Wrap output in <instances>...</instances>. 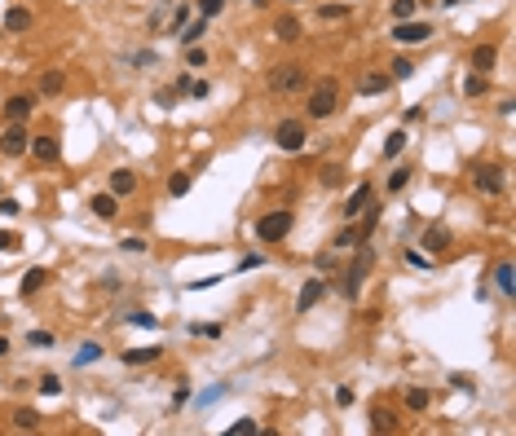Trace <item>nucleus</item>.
Masks as SVG:
<instances>
[{"mask_svg":"<svg viewBox=\"0 0 516 436\" xmlns=\"http://www.w3.org/2000/svg\"><path fill=\"white\" fill-rule=\"evenodd\" d=\"M305 106H309V120H331V115H336V106H340V84H336V79H318Z\"/></svg>","mask_w":516,"mask_h":436,"instance_id":"obj_2","label":"nucleus"},{"mask_svg":"<svg viewBox=\"0 0 516 436\" xmlns=\"http://www.w3.org/2000/svg\"><path fill=\"white\" fill-rule=\"evenodd\" d=\"M132 190H137V177H132L128 167H115V172H111V194L124 198V194H132Z\"/></svg>","mask_w":516,"mask_h":436,"instance_id":"obj_16","label":"nucleus"},{"mask_svg":"<svg viewBox=\"0 0 516 436\" xmlns=\"http://www.w3.org/2000/svg\"><path fill=\"white\" fill-rule=\"evenodd\" d=\"M44 282H49V269H27V274H23V282H18V291H23V295H36Z\"/></svg>","mask_w":516,"mask_h":436,"instance_id":"obj_19","label":"nucleus"},{"mask_svg":"<svg viewBox=\"0 0 516 436\" xmlns=\"http://www.w3.org/2000/svg\"><path fill=\"white\" fill-rule=\"evenodd\" d=\"M406 260H410V264H415V269H428V264H432V260H428V256H424V251H415V247H410V251H406Z\"/></svg>","mask_w":516,"mask_h":436,"instance_id":"obj_46","label":"nucleus"},{"mask_svg":"<svg viewBox=\"0 0 516 436\" xmlns=\"http://www.w3.org/2000/svg\"><path fill=\"white\" fill-rule=\"evenodd\" d=\"M27 27H31V9L27 5H13L5 13V31H27Z\"/></svg>","mask_w":516,"mask_h":436,"instance_id":"obj_18","label":"nucleus"},{"mask_svg":"<svg viewBox=\"0 0 516 436\" xmlns=\"http://www.w3.org/2000/svg\"><path fill=\"white\" fill-rule=\"evenodd\" d=\"M221 397H225V388H212V392L199 397V406H212V401H221Z\"/></svg>","mask_w":516,"mask_h":436,"instance_id":"obj_51","label":"nucleus"},{"mask_svg":"<svg viewBox=\"0 0 516 436\" xmlns=\"http://www.w3.org/2000/svg\"><path fill=\"white\" fill-rule=\"evenodd\" d=\"M155 357H159V348H128L124 366H146V361H155Z\"/></svg>","mask_w":516,"mask_h":436,"instance_id":"obj_27","label":"nucleus"},{"mask_svg":"<svg viewBox=\"0 0 516 436\" xmlns=\"http://www.w3.org/2000/svg\"><path fill=\"white\" fill-rule=\"evenodd\" d=\"M203 31H208V18L186 23V27H181V44H199V40H203Z\"/></svg>","mask_w":516,"mask_h":436,"instance_id":"obj_24","label":"nucleus"},{"mask_svg":"<svg viewBox=\"0 0 516 436\" xmlns=\"http://www.w3.org/2000/svg\"><path fill=\"white\" fill-rule=\"evenodd\" d=\"M389 84H393V75L371 71V75H362V79H358V93H362V97H375V93H389Z\"/></svg>","mask_w":516,"mask_h":436,"instance_id":"obj_13","label":"nucleus"},{"mask_svg":"<svg viewBox=\"0 0 516 436\" xmlns=\"http://www.w3.org/2000/svg\"><path fill=\"white\" fill-rule=\"evenodd\" d=\"M256 5H260V0H256Z\"/></svg>","mask_w":516,"mask_h":436,"instance_id":"obj_55","label":"nucleus"},{"mask_svg":"<svg viewBox=\"0 0 516 436\" xmlns=\"http://www.w3.org/2000/svg\"><path fill=\"white\" fill-rule=\"evenodd\" d=\"M410 172L415 167H393V177H389V194H402L410 186Z\"/></svg>","mask_w":516,"mask_h":436,"instance_id":"obj_30","label":"nucleus"},{"mask_svg":"<svg viewBox=\"0 0 516 436\" xmlns=\"http://www.w3.org/2000/svg\"><path fill=\"white\" fill-rule=\"evenodd\" d=\"M463 93H468V97H486V93H490V75L472 71V75H468V84H463Z\"/></svg>","mask_w":516,"mask_h":436,"instance_id":"obj_25","label":"nucleus"},{"mask_svg":"<svg viewBox=\"0 0 516 436\" xmlns=\"http://www.w3.org/2000/svg\"><path fill=\"white\" fill-rule=\"evenodd\" d=\"M322 291H327V282H322V278H309L305 287H301V295H296V313H309V309L322 300Z\"/></svg>","mask_w":516,"mask_h":436,"instance_id":"obj_11","label":"nucleus"},{"mask_svg":"<svg viewBox=\"0 0 516 436\" xmlns=\"http://www.w3.org/2000/svg\"><path fill=\"white\" fill-rule=\"evenodd\" d=\"M0 357H9V340H5V335H0Z\"/></svg>","mask_w":516,"mask_h":436,"instance_id":"obj_53","label":"nucleus"},{"mask_svg":"<svg viewBox=\"0 0 516 436\" xmlns=\"http://www.w3.org/2000/svg\"><path fill=\"white\" fill-rule=\"evenodd\" d=\"M155 102H159V106H172V102H177V89H159Z\"/></svg>","mask_w":516,"mask_h":436,"instance_id":"obj_49","label":"nucleus"},{"mask_svg":"<svg viewBox=\"0 0 516 436\" xmlns=\"http://www.w3.org/2000/svg\"><path fill=\"white\" fill-rule=\"evenodd\" d=\"M186 66H190V71H199V66H208V53H203V49H194V44H190V58H186Z\"/></svg>","mask_w":516,"mask_h":436,"instance_id":"obj_44","label":"nucleus"},{"mask_svg":"<svg viewBox=\"0 0 516 436\" xmlns=\"http://www.w3.org/2000/svg\"><path fill=\"white\" fill-rule=\"evenodd\" d=\"M393 40H397V44H428V40H432V27H428V23L402 18V23L393 27Z\"/></svg>","mask_w":516,"mask_h":436,"instance_id":"obj_7","label":"nucleus"},{"mask_svg":"<svg viewBox=\"0 0 516 436\" xmlns=\"http://www.w3.org/2000/svg\"><path fill=\"white\" fill-rule=\"evenodd\" d=\"M40 392H44V397H58V392H62V379H58V375H44V379H40Z\"/></svg>","mask_w":516,"mask_h":436,"instance_id":"obj_41","label":"nucleus"},{"mask_svg":"<svg viewBox=\"0 0 516 436\" xmlns=\"http://www.w3.org/2000/svg\"><path fill=\"white\" fill-rule=\"evenodd\" d=\"M128 322H137V326H146V331H155L159 322H155V313H146V309H132L128 313Z\"/></svg>","mask_w":516,"mask_h":436,"instance_id":"obj_39","label":"nucleus"},{"mask_svg":"<svg viewBox=\"0 0 516 436\" xmlns=\"http://www.w3.org/2000/svg\"><path fill=\"white\" fill-rule=\"evenodd\" d=\"M62 84H66V79H62V71H44V75H40V93H44V97H54V93H62Z\"/></svg>","mask_w":516,"mask_h":436,"instance_id":"obj_29","label":"nucleus"},{"mask_svg":"<svg viewBox=\"0 0 516 436\" xmlns=\"http://www.w3.org/2000/svg\"><path fill=\"white\" fill-rule=\"evenodd\" d=\"M402 120H406V124H420V120H424V106H406Z\"/></svg>","mask_w":516,"mask_h":436,"instance_id":"obj_50","label":"nucleus"},{"mask_svg":"<svg viewBox=\"0 0 516 436\" xmlns=\"http://www.w3.org/2000/svg\"><path fill=\"white\" fill-rule=\"evenodd\" d=\"M93 361H102V344H80L75 366H93Z\"/></svg>","mask_w":516,"mask_h":436,"instance_id":"obj_31","label":"nucleus"},{"mask_svg":"<svg viewBox=\"0 0 516 436\" xmlns=\"http://www.w3.org/2000/svg\"><path fill=\"white\" fill-rule=\"evenodd\" d=\"M305 141H309L305 120H282V124L274 128V146H278V150H287V155H301Z\"/></svg>","mask_w":516,"mask_h":436,"instance_id":"obj_3","label":"nucleus"},{"mask_svg":"<svg viewBox=\"0 0 516 436\" xmlns=\"http://www.w3.org/2000/svg\"><path fill=\"white\" fill-rule=\"evenodd\" d=\"M371 428H375V432H397V414L375 406V410H371Z\"/></svg>","mask_w":516,"mask_h":436,"instance_id":"obj_23","label":"nucleus"},{"mask_svg":"<svg viewBox=\"0 0 516 436\" xmlns=\"http://www.w3.org/2000/svg\"><path fill=\"white\" fill-rule=\"evenodd\" d=\"M0 216H18V203H13V198H0Z\"/></svg>","mask_w":516,"mask_h":436,"instance_id":"obj_52","label":"nucleus"},{"mask_svg":"<svg viewBox=\"0 0 516 436\" xmlns=\"http://www.w3.org/2000/svg\"><path fill=\"white\" fill-rule=\"evenodd\" d=\"M472 186L481 194H503V167L498 163H477L472 167Z\"/></svg>","mask_w":516,"mask_h":436,"instance_id":"obj_6","label":"nucleus"},{"mask_svg":"<svg viewBox=\"0 0 516 436\" xmlns=\"http://www.w3.org/2000/svg\"><path fill=\"white\" fill-rule=\"evenodd\" d=\"M318 18L322 23H340V18H348V5H318Z\"/></svg>","mask_w":516,"mask_h":436,"instance_id":"obj_33","label":"nucleus"},{"mask_svg":"<svg viewBox=\"0 0 516 436\" xmlns=\"http://www.w3.org/2000/svg\"><path fill=\"white\" fill-rule=\"evenodd\" d=\"M389 75H393V79H410V75H415V62H410V58H397Z\"/></svg>","mask_w":516,"mask_h":436,"instance_id":"obj_36","label":"nucleus"},{"mask_svg":"<svg viewBox=\"0 0 516 436\" xmlns=\"http://www.w3.org/2000/svg\"><path fill=\"white\" fill-rule=\"evenodd\" d=\"M410 13H415V0H393V18H397V23L410 18Z\"/></svg>","mask_w":516,"mask_h":436,"instance_id":"obj_42","label":"nucleus"},{"mask_svg":"<svg viewBox=\"0 0 516 436\" xmlns=\"http://www.w3.org/2000/svg\"><path fill=\"white\" fill-rule=\"evenodd\" d=\"M221 9H225V0H199V18H208V23H212Z\"/></svg>","mask_w":516,"mask_h":436,"instance_id":"obj_34","label":"nucleus"},{"mask_svg":"<svg viewBox=\"0 0 516 436\" xmlns=\"http://www.w3.org/2000/svg\"><path fill=\"white\" fill-rule=\"evenodd\" d=\"M371 194H375V186H371V181H362V186H353V190H348V198H344V216H348V221H353V216H358L366 203H371Z\"/></svg>","mask_w":516,"mask_h":436,"instance_id":"obj_10","label":"nucleus"},{"mask_svg":"<svg viewBox=\"0 0 516 436\" xmlns=\"http://www.w3.org/2000/svg\"><path fill=\"white\" fill-rule=\"evenodd\" d=\"M441 5H446V9H451V5H459V0H441Z\"/></svg>","mask_w":516,"mask_h":436,"instance_id":"obj_54","label":"nucleus"},{"mask_svg":"<svg viewBox=\"0 0 516 436\" xmlns=\"http://www.w3.org/2000/svg\"><path fill=\"white\" fill-rule=\"evenodd\" d=\"M287 233H291V212H265L260 216V221H256V238L260 243H282V238H287Z\"/></svg>","mask_w":516,"mask_h":436,"instance_id":"obj_4","label":"nucleus"},{"mask_svg":"<svg viewBox=\"0 0 516 436\" xmlns=\"http://www.w3.org/2000/svg\"><path fill=\"white\" fill-rule=\"evenodd\" d=\"M428 401H432V397H428V388H406V406H410L415 414L428 410Z\"/></svg>","mask_w":516,"mask_h":436,"instance_id":"obj_32","label":"nucleus"},{"mask_svg":"<svg viewBox=\"0 0 516 436\" xmlns=\"http://www.w3.org/2000/svg\"><path fill=\"white\" fill-rule=\"evenodd\" d=\"M27 344H31V348H49V344H54V335H49V331H31Z\"/></svg>","mask_w":516,"mask_h":436,"instance_id":"obj_43","label":"nucleus"},{"mask_svg":"<svg viewBox=\"0 0 516 436\" xmlns=\"http://www.w3.org/2000/svg\"><path fill=\"white\" fill-rule=\"evenodd\" d=\"M27 146H31L27 128H23V124H9V128H5V137H0V155H9V159H23V155H27Z\"/></svg>","mask_w":516,"mask_h":436,"instance_id":"obj_8","label":"nucleus"},{"mask_svg":"<svg viewBox=\"0 0 516 436\" xmlns=\"http://www.w3.org/2000/svg\"><path fill=\"white\" fill-rule=\"evenodd\" d=\"M494 282H498V291H503V295H512V291H516V278H512V264H508V260L494 269Z\"/></svg>","mask_w":516,"mask_h":436,"instance_id":"obj_28","label":"nucleus"},{"mask_svg":"<svg viewBox=\"0 0 516 436\" xmlns=\"http://www.w3.org/2000/svg\"><path fill=\"white\" fill-rule=\"evenodd\" d=\"M93 216H97V221H115V216H120V198H115V194H93Z\"/></svg>","mask_w":516,"mask_h":436,"instance_id":"obj_14","label":"nucleus"},{"mask_svg":"<svg viewBox=\"0 0 516 436\" xmlns=\"http://www.w3.org/2000/svg\"><path fill=\"white\" fill-rule=\"evenodd\" d=\"M270 89L274 93H296V89H305V66L301 62H282L270 71Z\"/></svg>","mask_w":516,"mask_h":436,"instance_id":"obj_5","label":"nucleus"},{"mask_svg":"<svg viewBox=\"0 0 516 436\" xmlns=\"http://www.w3.org/2000/svg\"><path fill=\"white\" fill-rule=\"evenodd\" d=\"M446 243H451V229H446V225H432V229L424 233V247H428V251H446Z\"/></svg>","mask_w":516,"mask_h":436,"instance_id":"obj_20","label":"nucleus"},{"mask_svg":"<svg viewBox=\"0 0 516 436\" xmlns=\"http://www.w3.org/2000/svg\"><path fill=\"white\" fill-rule=\"evenodd\" d=\"M362 243V229L358 225H344L340 233H336V238H331V247H336V251H344V247H358Z\"/></svg>","mask_w":516,"mask_h":436,"instance_id":"obj_22","label":"nucleus"},{"mask_svg":"<svg viewBox=\"0 0 516 436\" xmlns=\"http://www.w3.org/2000/svg\"><path fill=\"white\" fill-rule=\"evenodd\" d=\"M168 194H172V198H181V194H190V177H186V172H177V177L168 181Z\"/></svg>","mask_w":516,"mask_h":436,"instance_id":"obj_37","label":"nucleus"},{"mask_svg":"<svg viewBox=\"0 0 516 436\" xmlns=\"http://www.w3.org/2000/svg\"><path fill=\"white\" fill-rule=\"evenodd\" d=\"M120 247L128 251V256H141V251H146V238H137V233H124V238H120Z\"/></svg>","mask_w":516,"mask_h":436,"instance_id":"obj_35","label":"nucleus"},{"mask_svg":"<svg viewBox=\"0 0 516 436\" xmlns=\"http://www.w3.org/2000/svg\"><path fill=\"white\" fill-rule=\"evenodd\" d=\"M208 93H212V84H208V79H190V97H199V102H203Z\"/></svg>","mask_w":516,"mask_h":436,"instance_id":"obj_45","label":"nucleus"},{"mask_svg":"<svg viewBox=\"0 0 516 436\" xmlns=\"http://www.w3.org/2000/svg\"><path fill=\"white\" fill-rule=\"evenodd\" d=\"M31 159H40V163H58V155H62V146H58V137H31Z\"/></svg>","mask_w":516,"mask_h":436,"instance_id":"obj_12","label":"nucleus"},{"mask_svg":"<svg viewBox=\"0 0 516 436\" xmlns=\"http://www.w3.org/2000/svg\"><path fill=\"white\" fill-rule=\"evenodd\" d=\"M371 264H375V251H371V243H358V256H353V264H348V274H344V282H340V291H344V300H358L362 295V282H366V274H371Z\"/></svg>","mask_w":516,"mask_h":436,"instance_id":"obj_1","label":"nucleus"},{"mask_svg":"<svg viewBox=\"0 0 516 436\" xmlns=\"http://www.w3.org/2000/svg\"><path fill=\"white\" fill-rule=\"evenodd\" d=\"M31 110H36V93H13V97H5V115H9V124H27V120H31Z\"/></svg>","mask_w":516,"mask_h":436,"instance_id":"obj_9","label":"nucleus"},{"mask_svg":"<svg viewBox=\"0 0 516 436\" xmlns=\"http://www.w3.org/2000/svg\"><path fill=\"white\" fill-rule=\"evenodd\" d=\"M18 247V233H9V229H0V251H13Z\"/></svg>","mask_w":516,"mask_h":436,"instance_id":"obj_48","label":"nucleus"},{"mask_svg":"<svg viewBox=\"0 0 516 436\" xmlns=\"http://www.w3.org/2000/svg\"><path fill=\"white\" fill-rule=\"evenodd\" d=\"M494 62H498V49H494V44H481L477 53H472V71L490 75V71H494Z\"/></svg>","mask_w":516,"mask_h":436,"instance_id":"obj_17","label":"nucleus"},{"mask_svg":"<svg viewBox=\"0 0 516 436\" xmlns=\"http://www.w3.org/2000/svg\"><path fill=\"white\" fill-rule=\"evenodd\" d=\"M229 436H256V418H239V423H229Z\"/></svg>","mask_w":516,"mask_h":436,"instance_id":"obj_40","label":"nucleus"},{"mask_svg":"<svg viewBox=\"0 0 516 436\" xmlns=\"http://www.w3.org/2000/svg\"><path fill=\"white\" fill-rule=\"evenodd\" d=\"M336 406H340V410L353 406V388H336Z\"/></svg>","mask_w":516,"mask_h":436,"instance_id":"obj_47","label":"nucleus"},{"mask_svg":"<svg viewBox=\"0 0 516 436\" xmlns=\"http://www.w3.org/2000/svg\"><path fill=\"white\" fill-rule=\"evenodd\" d=\"M301 31H305V27H301V18H291V13H282V18L274 23V36H278L282 44H291V40H301Z\"/></svg>","mask_w":516,"mask_h":436,"instance_id":"obj_15","label":"nucleus"},{"mask_svg":"<svg viewBox=\"0 0 516 436\" xmlns=\"http://www.w3.org/2000/svg\"><path fill=\"white\" fill-rule=\"evenodd\" d=\"M406 150V128H397V132H389V141H384V159H397Z\"/></svg>","mask_w":516,"mask_h":436,"instance_id":"obj_26","label":"nucleus"},{"mask_svg":"<svg viewBox=\"0 0 516 436\" xmlns=\"http://www.w3.org/2000/svg\"><path fill=\"white\" fill-rule=\"evenodd\" d=\"M13 428L18 432H36L40 428V414L31 410V406H23V410H13Z\"/></svg>","mask_w":516,"mask_h":436,"instance_id":"obj_21","label":"nucleus"},{"mask_svg":"<svg viewBox=\"0 0 516 436\" xmlns=\"http://www.w3.org/2000/svg\"><path fill=\"white\" fill-rule=\"evenodd\" d=\"M340 181H344V167L340 163H327L322 167V186H340Z\"/></svg>","mask_w":516,"mask_h":436,"instance_id":"obj_38","label":"nucleus"}]
</instances>
